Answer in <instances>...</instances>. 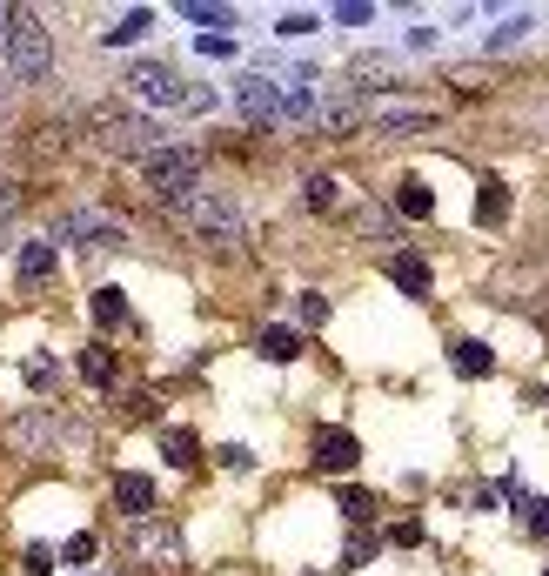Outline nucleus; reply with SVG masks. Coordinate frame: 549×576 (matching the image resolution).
<instances>
[{
    "instance_id": "nucleus-1",
    "label": "nucleus",
    "mask_w": 549,
    "mask_h": 576,
    "mask_svg": "<svg viewBox=\"0 0 549 576\" xmlns=\"http://www.w3.org/2000/svg\"><path fill=\"white\" fill-rule=\"evenodd\" d=\"M168 215L208 248H235L242 242V208L221 195V188H188L181 201H168Z\"/></svg>"
},
{
    "instance_id": "nucleus-2",
    "label": "nucleus",
    "mask_w": 549,
    "mask_h": 576,
    "mask_svg": "<svg viewBox=\"0 0 549 576\" xmlns=\"http://www.w3.org/2000/svg\"><path fill=\"white\" fill-rule=\"evenodd\" d=\"M88 134H94V148H101V155H134V161H148L154 148H168L148 114H128V108H94L88 114Z\"/></svg>"
},
{
    "instance_id": "nucleus-3",
    "label": "nucleus",
    "mask_w": 549,
    "mask_h": 576,
    "mask_svg": "<svg viewBox=\"0 0 549 576\" xmlns=\"http://www.w3.org/2000/svg\"><path fill=\"white\" fill-rule=\"evenodd\" d=\"M7 67H14V81H47V67H54V41H47L41 14H27V7H7Z\"/></svg>"
},
{
    "instance_id": "nucleus-4",
    "label": "nucleus",
    "mask_w": 549,
    "mask_h": 576,
    "mask_svg": "<svg viewBox=\"0 0 549 576\" xmlns=\"http://www.w3.org/2000/svg\"><path fill=\"white\" fill-rule=\"evenodd\" d=\"M141 181H148L161 201H181L188 188H201V155L195 148H154V155L141 161Z\"/></svg>"
},
{
    "instance_id": "nucleus-5",
    "label": "nucleus",
    "mask_w": 549,
    "mask_h": 576,
    "mask_svg": "<svg viewBox=\"0 0 549 576\" xmlns=\"http://www.w3.org/2000/svg\"><path fill=\"white\" fill-rule=\"evenodd\" d=\"M235 108H242L255 128H275V121H282V81H268V74H242V81H235Z\"/></svg>"
},
{
    "instance_id": "nucleus-6",
    "label": "nucleus",
    "mask_w": 549,
    "mask_h": 576,
    "mask_svg": "<svg viewBox=\"0 0 549 576\" xmlns=\"http://www.w3.org/2000/svg\"><path fill=\"white\" fill-rule=\"evenodd\" d=\"M128 94L134 101H154V108H175V101H188V88L175 81V67H161V61H141L128 74Z\"/></svg>"
},
{
    "instance_id": "nucleus-7",
    "label": "nucleus",
    "mask_w": 549,
    "mask_h": 576,
    "mask_svg": "<svg viewBox=\"0 0 549 576\" xmlns=\"http://www.w3.org/2000/svg\"><path fill=\"white\" fill-rule=\"evenodd\" d=\"M61 242H81V248H114L121 242V228L101 215V208H67L61 215Z\"/></svg>"
},
{
    "instance_id": "nucleus-8",
    "label": "nucleus",
    "mask_w": 549,
    "mask_h": 576,
    "mask_svg": "<svg viewBox=\"0 0 549 576\" xmlns=\"http://www.w3.org/2000/svg\"><path fill=\"white\" fill-rule=\"evenodd\" d=\"M369 128H382V134H422V128H436V114H429V108H402V101H369Z\"/></svg>"
},
{
    "instance_id": "nucleus-9",
    "label": "nucleus",
    "mask_w": 549,
    "mask_h": 576,
    "mask_svg": "<svg viewBox=\"0 0 549 576\" xmlns=\"http://www.w3.org/2000/svg\"><path fill=\"white\" fill-rule=\"evenodd\" d=\"M362 463V443H355L349 429H322L315 436V469H329V476H342V469Z\"/></svg>"
},
{
    "instance_id": "nucleus-10",
    "label": "nucleus",
    "mask_w": 549,
    "mask_h": 576,
    "mask_svg": "<svg viewBox=\"0 0 549 576\" xmlns=\"http://www.w3.org/2000/svg\"><path fill=\"white\" fill-rule=\"evenodd\" d=\"M7 443H14V449H27V456H41V449H54V443H61V422H54V416H21L14 429H7Z\"/></svg>"
},
{
    "instance_id": "nucleus-11",
    "label": "nucleus",
    "mask_w": 549,
    "mask_h": 576,
    "mask_svg": "<svg viewBox=\"0 0 549 576\" xmlns=\"http://www.w3.org/2000/svg\"><path fill=\"white\" fill-rule=\"evenodd\" d=\"M134 550L154 556L161 570H175V563H181V536H175V530H161V523H134Z\"/></svg>"
},
{
    "instance_id": "nucleus-12",
    "label": "nucleus",
    "mask_w": 549,
    "mask_h": 576,
    "mask_svg": "<svg viewBox=\"0 0 549 576\" xmlns=\"http://www.w3.org/2000/svg\"><path fill=\"white\" fill-rule=\"evenodd\" d=\"M114 503H121L134 523H148V510H154V483H148V476H114Z\"/></svg>"
},
{
    "instance_id": "nucleus-13",
    "label": "nucleus",
    "mask_w": 549,
    "mask_h": 576,
    "mask_svg": "<svg viewBox=\"0 0 549 576\" xmlns=\"http://www.w3.org/2000/svg\"><path fill=\"white\" fill-rule=\"evenodd\" d=\"M389 282H396L402 295H429V282H436V275H429V262H422V255H396V262H389Z\"/></svg>"
},
{
    "instance_id": "nucleus-14",
    "label": "nucleus",
    "mask_w": 549,
    "mask_h": 576,
    "mask_svg": "<svg viewBox=\"0 0 549 576\" xmlns=\"http://www.w3.org/2000/svg\"><path fill=\"white\" fill-rule=\"evenodd\" d=\"M255 355H262V362H295V355H302V335L295 329H262L255 335Z\"/></svg>"
},
{
    "instance_id": "nucleus-15",
    "label": "nucleus",
    "mask_w": 549,
    "mask_h": 576,
    "mask_svg": "<svg viewBox=\"0 0 549 576\" xmlns=\"http://www.w3.org/2000/svg\"><path fill=\"white\" fill-rule=\"evenodd\" d=\"M396 208L409 222H429V215H436V195H429L422 181H396Z\"/></svg>"
},
{
    "instance_id": "nucleus-16",
    "label": "nucleus",
    "mask_w": 549,
    "mask_h": 576,
    "mask_svg": "<svg viewBox=\"0 0 549 576\" xmlns=\"http://www.w3.org/2000/svg\"><path fill=\"white\" fill-rule=\"evenodd\" d=\"M489 369H496V355H489L483 342H456V376L462 382H483Z\"/></svg>"
},
{
    "instance_id": "nucleus-17",
    "label": "nucleus",
    "mask_w": 549,
    "mask_h": 576,
    "mask_svg": "<svg viewBox=\"0 0 549 576\" xmlns=\"http://www.w3.org/2000/svg\"><path fill=\"white\" fill-rule=\"evenodd\" d=\"M161 456H168L175 469H195V463H201V443H195V429H168V436H161Z\"/></svg>"
},
{
    "instance_id": "nucleus-18",
    "label": "nucleus",
    "mask_w": 549,
    "mask_h": 576,
    "mask_svg": "<svg viewBox=\"0 0 549 576\" xmlns=\"http://www.w3.org/2000/svg\"><path fill=\"white\" fill-rule=\"evenodd\" d=\"M476 222H483V228L509 222V188H503V181H483V195H476Z\"/></svg>"
},
{
    "instance_id": "nucleus-19",
    "label": "nucleus",
    "mask_w": 549,
    "mask_h": 576,
    "mask_svg": "<svg viewBox=\"0 0 549 576\" xmlns=\"http://www.w3.org/2000/svg\"><path fill=\"white\" fill-rule=\"evenodd\" d=\"M54 275V242H27L21 248V282H47Z\"/></svg>"
},
{
    "instance_id": "nucleus-20",
    "label": "nucleus",
    "mask_w": 549,
    "mask_h": 576,
    "mask_svg": "<svg viewBox=\"0 0 549 576\" xmlns=\"http://www.w3.org/2000/svg\"><path fill=\"white\" fill-rule=\"evenodd\" d=\"M181 21H195V27H235V7H215V0H181Z\"/></svg>"
},
{
    "instance_id": "nucleus-21",
    "label": "nucleus",
    "mask_w": 549,
    "mask_h": 576,
    "mask_svg": "<svg viewBox=\"0 0 549 576\" xmlns=\"http://www.w3.org/2000/svg\"><path fill=\"white\" fill-rule=\"evenodd\" d=\"M308 208H315V215H335V208H342V181L335 175H308Z\"/></svg>"
},
{
    "instance_id": "nucleus-22",
    "label": "nucleus",
    "mask_w": 549,
    "mask_h": 576,
    "mask_svg": "<svg viewBox=\"0 0 549 576\" xmlns=\"http://www.w3.org/2000/svg\"><path fill=\"white\" fill-rule=\"evenodd\" d=\"M148 27H154V14H148V7H134V14H121V21L108 27V47H128V41H141Z\"/></svg>"
},
{
    "instance_id": "nucleus-23",
    "label": "nucleus",
    "mask_w": 549,
    "mask_h": 576,
    "mask_svg": "<svg viewBox=\"0 0 549 576\" xmlns=\"http://www.w3.org/2000/svg\"><path fill=\"white\" fill-rule=\"evenodd\" d=\"M81 376H88L94 389H108L114 382V355L108 349H81Z\"/></svg>"
},
{
    "instance_id": "nucleus-24",
    "label": "nucleus",
    "mask_w": 549,
    "mask_h": 576,
    "mask_svg": "<svg viewBox=\"0 0 549 576\" xmlns=\"http://www.w3.org/2000/svg\"><path fill=\"white\" fill-rule=\"evenodd\" d=\"M121 315H128V302H121V288H94V322H101V329H114Z\"/></svg>"
},
{
    "instance_id": "nucleus-25",
    "label": "nucleus",
    "mask_w": 549,
    "mask_h": 576,
    "mask_svg": "<svg viewBox=\"0 0 549 576\" xmlns=\"http://www.w3.org/2000/svg\"><path fill=\"white\" fill-rule=\"evenodd\" d=\"M369 510H375L369 489H342V516H349V523H369Z\"/></svg>"
},
{
    "instance_id": "nucleus-26",
    "label": "nucleus",
    "mask_w": 549,
    "mask_h": 576,
    "mask_svg": "<svg viewBox=\"0 0 549 576\" xmlns=\"http://www.w3.org/2000/svg\"><path fill=\"white\" fill-rule=\"evenodd\" d=\"M21 563H27V576H47L54 563H61V550H47V543H27V556H21Z\"/></svg>"
},
{
    "instance_id": "nucleus-27",
    "label": "nucleus",
    "mask_w": 549,
    "mask_h": 576,
    "mask_svg": "<svg viewBox=\"0 0 549 576\" xmlns=\"http://www.w3.org/2000/svg\"><path fill=\"white\" fill-rule=\"evenodd\" d=\"M94 550H101V543H94V536L81 530V536H67V550H61V563H94Z\"/></svg>"
},
{
    "instance_id": "nucleus-28",
    "label": "nucleus",
    "mask_w": 549,
    "mask_h": 576,
    "mask_svg": "<svg viewBox=\"0 0 549 576\" xmlns=\"http://www.w3.org/2000/svg\"><path fill=\"white\" fill-rule=\"evenodd\" d=\"M14 215H21V188H14V181H0V235L14 228Z\"/></svg>"
},
{
    "instance_id": "nucleus-29",
    "label": "nucleus",
    "mask_w": 549,
    "mask_h": 576,
    "mask_svg": "<svg viewBox=\"0 0 549 576\" xmlns=\"http://www.w3.org/2000/svg\"><path fill=\"white\" fill-rule=\"evenodd\" d=\"M523 34H529V14H516L509 27H496V34H489V54H496V47H516Z\"/></svg>"
},
{
    "instance_id": "nucleus-30",
    "label": "nucleus",
    "mask_w": 549,
    "mask_h": 576,
    "mask_svg": "<svg viewBox=\"0 0 549 576\" xmlns=\"http://www.w3.org/2000/svg\"><path fill=\"white\" fill-rule=\"evenodd\" d=\"M215 456H221V469H235V476H242V469H255V456H248L242 443H221Z\"/></svg>"
},
{
    "instance_id": "nucleus-31",
    "label": "nucleus",
    "mask_w": 549,
    "mask_h": 576,
    "mask_svg": "<svg viewBox=\"0 0 549 576\" xmlns=\"http://www.w3.org/2000/svg\"><path fill=\"white\" fill-rule=\"evenodd\" d=\"M335 21H342V27H369V21H375V7H362V0H349V7H335Z\"/></svg>"
},
{
    "instance_id": "nucleus-32",
    "label": "nucleus",
    "mask_w": 549,
    "mask_h": 576,
    "mask_svg": "<svg viewBox=\"0 0 549 576\" xmlns=\"http://www.w3.org/2000/svg\"><path fill=\"white\" fill-rule=\"evenodd\" d=\"M389 543H402V550H416V543H422V523H416V516H402L396 530H389Z\"/></svg>"
},
{
    "instance_id": "nucleus-33",
    "label": "nucleus",
    "mask_w": 549,
    "mask_h": 576,
    "mask_svg": "<svg viewBox=\"0 0 549 576\" xmlns=\"http://www.w3.org/2000/svg\"><path fill=\"white\" fill-rule=\"evenodd\" d=\"M369 556H375V536H362V530H355V536H349V556H342V563L355 570V563H369Z\"/></svg>"
},
{
    "instance_id": "nucleus-34",
    "label": "nucleus",
    "mask_w": 549,
    "mask_h": 576,
    "mask_svg": "<svg viewBox=\"0 0 549 576\" xmlns=\"http://www.w3.org/2000/svg\"><path fill=\"white\" fill-rule=\"evenodd\" d=\"M27 382H34V389H47V382H54V362H47V355H34V362H27Z\"/></svg>"
},
{
    "instance_id": "nucleus-35",
    "label": "nucleus",
    "mask_w": 549,
    "mask_h": 576,
    "mask_svg": "<svg viewBox=\"0 0 549 576\" xmlns=\"http://www.w3.org/2000/svg\"><path fill=\"white\" fill-rule=\"evenodd\" d=\"M322 315H329V302H322V295H302V322H308V329H315Z\"/></svg>"
},
{
    "instance_id": "nucleus-36",
    "label": "nucleus",
    "mask_w": 549,
    "mask_h": 576,
    "mask_svg": "<svg viewBox=\"0 0 549 576\" xmlns=\"http://www.w3.org/2000/svg\"><path fill=\"white\" fill-rule=\"evenodd\" d=\"M529 536H549V503H529Z\"/></svg>"
},
{
    "instance_id": "nucleus-37",
    "label": "nucleus",
    "mask_w": 549,
    "mask_h": 576,
    "mask_svg": "<svg viewBox=\"0 0 549 576\" xmlns=\"http://www.w3.org/2000/svg\"><path fill=\"white\" fill-rule=\"evenodd\" d=\"M0 34H7V7H0Z\"/></svg>"
},
{
    "instance_id": "nucleus-38",
    "label": "nucleus",
    "mask_w": 549,
    "mask_h": 576,
    "mask_svg": "<svg viewBox=\"0 0 549 576\" xmlns=\"http://www.w3.org/2000/svg\"><path fill=\"white\" fill-rule=\"evenodd\" d=\"M543 576H549V570H543Z\"/></svg>"
}]
</instances>
